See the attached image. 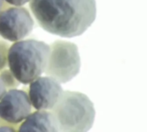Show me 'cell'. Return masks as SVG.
<instances>
[{"label":"cell","mask_w":147,"mask_h":132,"mask_svg":"<svg viewBox=\"0 0 147 132\" xmlns=\"http://www.w3.org/2000/svg\"><path fill=\"white\" fill-rule=\"evenodd\" d=\"M28 3L39 26L64 38L83 34L96 17V0H30Z\"/></svg>","instance_id":"6da1fadb"},{"label":"cell","mask_w":147,"mask_h":132,"mask_svg":"<svg viewBox=\"0 0 147 132\" xmlns=\"http://www.w3.org/2000/svg\"><path fill=\"white\" fill-rule=\"evenodd\" d=\"M50 46L33 39L13 42L9 47L7 66L20 83L29 84L44 73Z\"/></svg>","instance_id":"7a4b0ae2"},{"label":"cell","mask_w":147,"mask_h":132,"mask_svg":"<svg viewBox=\"0 0 147 132\" xmlns=\"http://www.w3.org/2000/svg\"><path fill=\"white\" fill-rule=\"evenodd\" d=\"M50 111L56 119L59 131H89L96 117L94 104L80 92L63 91Z\"/></svg>","instance_id":"3957f363"},{"label":"cell","mask_w":147,"mask_h":132,"mask_svg":"<svg viewBox=\"0 0 147 132\" xmlns=\"http://www.w3.org/2000/svg\"><path fill=\"white\" fill-rule=\"evenodd\" d=\"M50 46L44 73L59 83L71 81L80 71L81 61L78 46L70 41L56 40Z\"/></svg>","instance_id":"277c9868"},{"label":"cell","mask_w":147,"mask_h":132,"mask_svg":"<svg viewBox=\"0 0 147 132\" xmlns=\"http://www.w3.org/2000/svg\"><path fill=\"white\" fill-rule=\"evenodd\" d=\"M34 21L22 6H12L0 12V37L9 42L26 38L33 30Z\"/></svg>","instance_id":"5b68a950"},{"label":"cell","mask_w":147,"mask_h":132,"mask_svg":"<svg viewBox=\"0 0 147 132\" xmlns=\"http://www.w3.org/2000/svg\"><path fill=\"white\" fill-rule=\"evenodd\" d=\"M51 76H40L29 83L28 98L35 110H51L60 98L63 88Z\"/></svg>","instance_id":"8992f818"},{"label":"cell","mask_w":147,"mask_h":132,"mask_svg":"<svg viewBox=\"0 0 147 132\" xmlns=\"http://www.w3.org/2000/svg\"><path fill=\"white\" fill-rule=\"evenodd\" d=\"M32 111L28 94L17 88L9 89L0 100V119L11 125L22 123Z\"/></svg>","instance_id":"52a82bcc"},{"label":"cell","mask_w":147,"mask_h":132,"mask_svg":"<svg viewBox=\"0 0 147 132\" xmlns=\"http://www.w3.org/2000/svg\"><path fill=\"white\" fill-rule=\"evenodd\" d=\"M19 131H59L58 123L49 110H36L30 113L19 126Z\"/></svg>","instance_id":"ba28073f"},{"label":"cell","mask_w":147,"mask_h":132,"mask_svg":"<svg viewBox=\"0 0 147 132\" xmlns=\"http://www.w3.org/2000/svg\"><path fill=\"white\" fill-rule=\"evenodd\" d=\"M0 81L2 82L6 90L17 88V87L20 85V82L17 81V79L15 77L9 69L8 70L4 68L0 70Z\"/></svg>","instance_id":"9c48e42d"},{"label":"cell","mask_w":147,"mask_h":132,"mask_svg":"<svg viewBox=\"0 0 147 132\" xmlns=\"http://www.w3.org/2000/svg\"><path fill=\"white\" fill-rule=\"evenodd\" d=\"M9 45L5 40H0V70L7 66V56Z\"/></svg>","instance_id":"30bf717a"},{"label":"cell","mask_w":147,"mask_h":132,"mask_svg":"<svg viewBox=\"0 0 147 132\" xmlns=\"http://www.w3.org/2000/svg\"><path fill=\"white\" fill-rule=\"evenodd\" d=\"M30 0H4L6 3L12 6H23L28 3Z\"/></svg>","instance_id":"8fae6325"},{"label":"cell","mask_w":147,"mask_h":132,"mask_svg":"<svg viewBox=\"0 0 147 132\" xmlns=\"http://www.w3.org/2000/svg\"><path fill=\"white\" fill-rule=\"evenodd\" d=\"M0 131H16V129H14L12 126L2 125L0 126Z\"/></svg>","instance_id":"7c38bea8"},{"label":"cell","mask_w":147,"mask_h":132,"mask_svg":"<svg viewBox=\"0 0 147 132\" xmlns=\"http://www.w3.org/2000/svg\"><path fill=\"white\" fill-rule=\"evenodd\" d=\"M6 88H4V86L3 85V83H2V82L0 81V100H1V98L3 96V94L6 93Z\"/></svg>","instance_id":"4fadbf2b"},{"label":"cell","mask_w":147,"mask_h":132,"mask_svg":"<svg viewBox=\"0 0 147 132\" xmlns=\"http://www.w3.org/2000/svg\"><path fill=\"white\" fill-rule=\"evenodd\" d=\"M5 3H6L4 2V0H0V12L5 9Z\"/></svg>","instance_id":"5bb4252c"}]
</instances>
